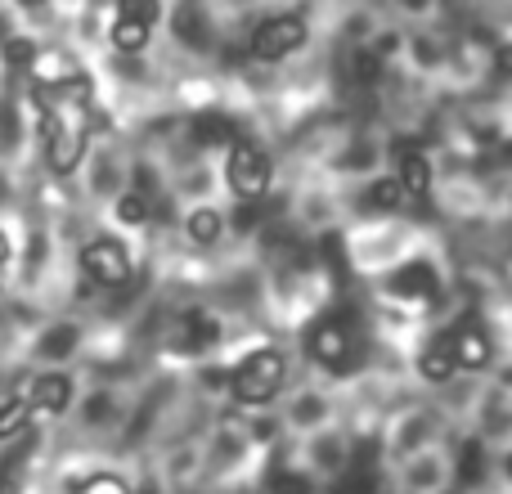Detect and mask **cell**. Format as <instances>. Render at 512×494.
<instances>
[{
  "label": "cell",
  "mask_w": 512,
  "mask_h": 494,
  "mask_svg": "<svg viewBox=\"0 0 512 494\" xmlns=\"http://www.w3.org/2000/svg\"><path fill=\"white\" fill-rule=\"evenodd\" d=\"M36 108H41V135H45L50 171H59V176L77 171L90 140V99H72V95H59V90H36Z\"/></svg>",
  "instance_id": "cell-1"
},
{
  "label": "cell",
  "mask_w": 512,
  "mask_h": 494,
  "mask_svg": "<svg viewBox=\"0 0 512 494\" xmlns=\"http://www.w3.org/2000/svg\"><path fill=\"white\" fill-rule=\"evenodd\" d=\"M279 387H283V355L274 346L248 351L230 373V391L239 405H265V400H274Z\"/></svg>",
  "instance_id": "cell-2"
},
{
  "label": "cell",
  "mask_w": 512,
  "mask_h": 494,
  "mask_svg": "<svg viewBox=\"0 0 512 494\" xmlns=\"http://www.w3.org/2000/svg\"><path fill=\"white\" fill-rule=\"evenodd\" d=\"M225 176H230L234 194L243 198V203H261L265 189H270V153L261 149V144H248V140H234L230 144V162H225Z\"/></svg>",
  "instance_id": "cell-3"
},
{
  "label": "cell",
  "mask_w": 512,
  "mask_h": 494,
  "mask_svg": "<svg viewBox=\"0 0 512 494\" xmlns=\"http://www.w3.org/2000/svg\"><path fill=\"white\" fill-rule=\"evenodd\" d=\"M301 45H306V18L274 14L252 32L248 50H252V59H261V63H279V59H288L292 50H301Z\"/></svg>",
  "instance_id": "cell-4"
},
{
  "label": "cell",
  "mask_w": 512,
  "mask_h": 494,
  "mask_svg": "<svg viewBox=\"0 0 512 494\" xmlns=\"http://www.w3.org/2000/svg\"><path fill=\"white\" fill-rule=\"evenodd\" d=\"M81 270H86V279H95L99 288H126V283H131V256H126L122 243L95 239L81 247Z\"/></svg>",
  "instance_id": "cell-5"
},
{
  "label": "cell",
  "mask_w": 512,
  "mask_h": 494,
  "mask_svg": "<svg viewBox=\"0 0 512 494\" xmlns=\"http://www.w3.org/2000/svg\"><path fill=\"white\" fill-rule=\"evenodd\" d=\"M306 351L324 369H346V360H351V328L342 319H319L306 337Z\"/></svg>",
  "instance_id": "cell-6"
},
{
  "label": "cell",
  "mask_w": 512,
  "mask_h": 494,
  "mask_svg": "<svg viewBox=\"0 0 512 494\" xmlns=\"http://www.w3.org/2000/svg\"><path fill=\"white\" fill-rule=\"evenodd\" d=\"M387 288L400 301H432V297H441V274H436L432 261H405L387 279Z\"/></svg>",
  "instance_id": "cell-7"
},
{
  "label": "cell",
  "mask_w": 512,
  "mask_h": 494,
  "mask_svg": "<svg viewBox=\"0 0 512 494\" xmlns=\"http://www.w3.org/2000/svg\"><path fill=\"white\" fill-rule=\"evenodd\" d=\"M450 346H454V364H459V369H472V373L486 369L490 355H495V346H490L486 328H472V324L454 328V333H450Z\"/></svg>",
  "instance_id": "cell-8"
},
{
  "label": "cell",
  "mask_w": 512,
  "mask_h": 494,
  "mask_svg": "<svg viewBox=\"0 0 512 494\" xmlns=\"http://www.w3.org/2000/svg\"><path fill=\"white\" fill-rule=\"evenodd\" d=\"M418 373H423L427 382H450L454 373H459V364H454V346H450V333H441L436 342L423 346V355H418Z\"/></svg>",
  "instance_id": "cell-9"
},
{
  "label": "cell",
  "mask_w": 512,
  "mask_h": 494,
  "mask_svg": "<svg viewBox=\"0 0 512 494\" xmlns=\"http://www.w3.org/2000/svg\"><path fill=\"white\" fill-rule=\"evenodd\" d=\"M32 405L41 409V414H63V409L72 405V382L63 378V373H41V378L32 382Z\"/></svg>",
  "instance_id": "cell-10"
},
{
  "label": "cell",
  "mask_w": 512,
  "mask_h": 494,
  "mask_svg": "<svg viewBox=\"0 0 512 494\" xmlns=\"http://www.w3.org/2000/svg\"><path fill=\"white\" fill-rule=\"evenodd\" d=\"M400 185H405V194L414 198V203H423V198L432 194V162H427L423 153H405V158H400Z\"/></svg>",
  "instance_id": "cell-11"
},
{
  "label": "cell",
  "mask_w": 512,
  "mask_h": 494,
  "mask_svg": "<svg viewBox=\"0 0 512 494\" xmlns=\"http://www.w3.org/2000/svg\"><path fill=\"white\" fill-rule=\"evenodd\" d=\"M194 140L207 144V149H230L239 135H234V122L225 113H198L194 117Z\"/></svg>",
  "instance_id": "cell-12"
},
{
  "label": "cell",
  "mask_w": 512,
  "mask_h": 494,
  "mask_svg": "<svg viewBox=\"0 0 512 494\" xmlns=\"http://www.w3.org/2000/svg\"><path fill=\"white\" fill-rule=\"evenodd\" d=\"M180 328H185V346H189V351H203V346L221 342V324H216L207 310H185Z\"/></svg>",
  "instance_id": "cell-13"
},
{
  "label": "cell",
  "mask_w": 512,
  "mask_h": 494,
  "mask_svg": "<svg viewBox=\"0 0 512 494\" xmlns=\"http://www.w3.org/2000/svg\"><path fill=\"white\" fill-rule=\"evenodd\" d=\"M405 198L409 194H405V185H400V176H382L364 189V207H369V212H400Z\"/></svg>",
  "instance_id": "cell-14"
},
{
  "label": "cell",
  "mask_w": 512,
  "mask_h": 494,
  "mask_svg": "<svg viewBox=\"0 0 512 494\" xmlns=\"http://www.w3.org/2000/svg\"><path fill=\"white\" fill-rule=\"evenodd\" d=\"M32 414H36L32 391H27V396H5V400H0V441L23 436V427H27V418H32Z\"/></svg>",
  "instance_id": "cell-15"
},
{
  "label": "cell",
  "mask_w": 512,
  "mask_h": 494,
  "mask_svg": "<svg viewBox=\"0 0 512 494\" xmlns=\"http://www.w3.org/2000/svg\"><path fill=\"white\" fill-rule=\"evenodd\" d=\"M221 230H225V216L216 212V207H198V212L185 216V234H189L194 243H203V247L221 239Z\"/></svg>",
  "instance_id": "cell-16"
},
{
  "label": "cell",
  "mask_w": 512,
  "mask_h": 494,
  "mask_svg": "<svg viewBox=\"0 0 512 494\" xmlns=\"http://www.w3.org/2000/svg\"><path fill=\"white\" fill-rule=\"evenodd\" d=\"M149 32H153L149 23H135V18H117V23H113V45H117L122 54H140L144 45H149Z\"/></svg>",
  "instance_id": "cell-17"
},
{
  "label": "cell",
  "mask_w": 512,
  "mask_h": 494,
  "mask_svg": "<svg viewBox=\"0 0 512 494\" xmlns=\"http://www.w3.org/2000/svg\"><path fill=\"white\" fill-rule=\"evenodd\" d=\"M265 494H315V486H310L306 472H283V468H274L270 477H265Z\"/></svg>",
  "instance_id": "cell-18"
},
{
  "label": "cell",
  "mask_w": 512,
  "mask_h": 494,
  "mask_svg": "<svg viewBox=\"0 0 512 494\" xmlns=\"http://www.w3.org/2000/svg\"><path fill=\"white\" fill-rule=\"evenodd\" d=\"M72 346H77V328H72V324H54L50 333L41 337V355H45V360H63Z\"/></svg>",
  "instance_id": "cell-19"
},
{
  "label": "cell",
  "mask_w": 512,
  "mask_h": 494,
  "mask_svg": "<svg viewBox=\"0 0 512 494\" xmlns=\"http://www.w3.org/2000/svg\"><path fill=\"white\" fill-rule=\"evenodd\" d=\"M176 36H180V41H189V45H194V50H203V45H207L203 14H198L194 5H185V9H180V14H176Z\"/></svg>",
  "instance_id": "cell-20"
},
{
  "label": "cell",
  "mask_w": 512,
  "mask_h": 494,
  "mask_svg": "<svg viewBox=\"0 0 512 494\" xmlns=\"http://www.w3.org/2000/svg\"><path fill=\"white\" fill-rule=\"evenodd\" d=\"M117 18H135V23H158L162 18V5L158 0H117Z\"/></svg>",
  "instance_id": "cell-21"
},
{
  "label": "cell",
  "mask_w": 512,
  "mask_h": 494,
  "mask_svg": "<svg viewBox=\"0 0 512 494\" xmlns=\"http://www.w3.org/2000/svg\"><path fill=\"white\" fill-rule=\"evenodd\" d=\"M77 494H131V486L122 477H113V472H90L77 486Z\"/></svg>",
  "instance_id": "cell-22"
},
{
  "label": "cell",
  "mask_w": 512,
  "mask_h": 494,
  "mask_svg": "<svg viewBox=\"0 0 512 494\" xmlns=\"http://www.w3.org/2000/svg\"><path fill=\"white\" fill-rule=\"evenodd\" d=\"M117 221L144 225V221H149V198H144V194H122V198H117Z\"/></svg>",
  "instance_id": "cell-23"
},
{
  "label": "cell",
  "mask_w": 512,
  "mask_h": 494,
  "mask_svg": "<svg viewBox=\"0 0 512 494\" xmlns=\"http://www.w3.org/2000/svg\"><path fill=\"white\" fill-rule=\"evenodd\" d=\"M36 54H41V50H36L32 41H23V36H14V41H5V59L14 63V68H32V63H36Z\"/></svg>",
  "instance_id": "cell-24"
},
{
  "label": "cell",
  "mask_w": 512,
  "mask_h": 494,
  "mask_svg": "<svg viewBox=\"0 0 512 494\" xmlns=\"http://www.w3.org/2000/svg\"><path fill=\"white\" fill-rule=\"evenodd\" d=\"M490 72H495L499 81H508V77H512V41L495 45V54H490Z\"/></svg>",
  "instance_id": "cell-25"
},
{
  "label": "cell",
  "mask_w": 512,
  "mask_h": 494,
  "mask_svg": "<svg viewBox=\"0 0 512 494\" xmlns=\"http://www.w3.org/2000/svg\"><path fill=\"white\" fill-rule=\"evenodd\" d=\"M108 414H113V400H108V396H90V405H86L90 423H99V418H108Z\"/></svg>",
  "instance_id": "cell-26"
},
{
  "label": "cell",
  "mask_w": 512,
  "mask_h": 494,
  "mask_svg": "<svg viewBox=\"0 0 512 494\" xmlns=\"http://www.w3.org/2000/svg\"><path fill=\"white\" fill-rule=\"evenodd\" d=\"M369 50L378 54V59H387V54H396V50H400V36H396V32H382V36H378V45H369Z\"/></svg>",
  "instance_id": "cell-27"
},
{
  "label": "cell",
  "mask_w": 512,
  "mask_h": 494,
  "mask_svg": "<svg viewBox=\"0 0 512 494\" xmlns=\"http://www.w3.org/2000/svg\"><path fill=\"white\" fill-rule=\"evenodd\" d=\"M256 216H261V212H256L252 203H243V207H239V216H234V225H239V230H252V225H256Z\"/></svg>",
  "instance_id": "cell-28"
},
{
  "label": "cell",
  "mask_w": 512,
  "mask_h": 494,
  "mask_svg": "<svg viewBox=\"0 0 512 494\" xmlns=\"http://www.w3.org/2000/svg\"><path fill=\"white\" fill-rule=\"evenodd\" d=\"M5 261H9V239H5V230H0V274H5Z\"/></svg>",
  "instance_id": "cell-29"
},
{
  "label": "cell",
  "mask_w": 512,
  "mask_h": 494,
  "mask_svg": "<svg viewBox=\"0 0 512 494\" xmlns=\"http://www.w3.org/2000/svg\"><path fill=\"white\" fill-rule=\"evenodd\" d=\"M400 5H405V9H427L432 0H400Z\"/></svg>",
  "instance_id": "cell-30"
},
{
  "label": "cell",
  "mask_w": 512,
  "mask_h": 494,
  "mask_svg": "<svg viewBox=\"0 0 512 494\" xmlns=\"http://www.w3.org/2000/svg\"><path fill=\"white\" fill-rule=\"evenodd\" d=\"M18 5H27V9H36V5H45V0H18Z\"/></svg>",
  "instance_id": "cell-31"
},
{
  "label": "cell",
  "mask_w": 512,
  "mask_h": 494,
  "mask_svg": "<svg viewBox=\"0 0 512 494\" xmlns=\"http://www.w3.org/2000/svg\"><path fill=\"white\" fill-rule=\"evenodd\" d=\"M504 472H508V477H512V454H508V459H504Z\"/></svg>",
  "instance_id": "cell-32"
}]
</instances>
